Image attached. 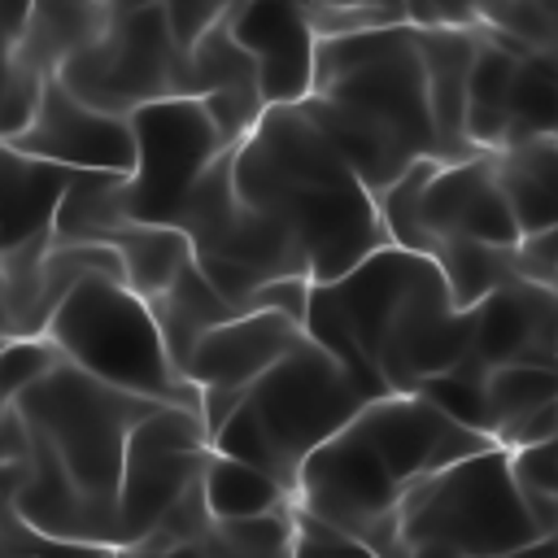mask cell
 Returning a JSON list of instances; mask_svg holds the SVG:
<instances>
[{"label":"cell","mask_w":558,"mask_h":558,"mask_svg":"<svg viewBox=\"0 0 558 558\" xmlns=\"http://www.w3.org/2000/svg\"><path fill=\"white\" fill-rule=\"evenodd\" d=\"M305 336L375 401L418 392L471 353V310H458L432 257L384 244L349 275L310 288Z\"/></svg>","instance_id":"1"},{"label":"cell","mask_w":558,"mask_h":558,"mask_svg":"<svg viewBox=\"0 0 558 558\" xmlns=\"http://www.w3.org/2000/svg\"><path fill=\"white\" fill-rule=\"evenodd\" d=\"M231 183L301 248L314 283L349 275L388 244L379 201L296 105L266 109L231 148Z\"/></svg>","instance_id":"2"},{"label":"cell","mask_w":558,"mask_h":558,"mask_svg":"<svg viewBox=\"0 0 558 558\" xmlns=\"http://www.w3.org/2000/svg\"><path fill=\"white\" fill-rule=\"evenodd\" d=\"M484 449H493V436L462 427L418 392H388L366 401L327 445L305 458L296 506L379 554L405 493Z\"/></svg>","instance_id":"3"},{"label":"cell","mask_w":558,"mask_h":558,"mask_svg":"<svg viewBox=\"0 0 558 558\" xmlns=\"http://www.w3.org/2000/svg\"><path fill=\"white\" fill-rule=\"evenodd\" d=\"M296 109L331 140L375 201L410 166L436 157L427 70L405 22L318 39L314 92Z\"/></svg>","instance_id":"4"},{"label":"cell","mask_w":558,"mask_h":558,"mask_svg":"<svg viewBox=\"0 0 558 558\" xmlns=\"http://www.w3.org/2000/svg\"><path fill=\"white\" fill-rule=\"evenodd\" d=\"M371 397L310 336L292 344L214 432V449L275 475L292 497L305 458L327 445Z\"/></svg>","instance_id":"5"},{"label":"cell","mask_w":558,"mask_h":558,"mask_svg":"<svg viewBox=\"0 0 558 558\" xmlns=\"http://www.w3.org/2000/svg\"><path fill=\"white\" fill-rule=\"evenodd\" d=\"M541 536L510 453L493 445L418 480L375 558H506Z\"/></svg>","instance_id":"6"},{"label":"cell","mask_w":558,"mask_h":558,"mask_svg":"<svg viewBox=\"0 0 558 558\" xmlns=\"http://www.w3.org/2000/svg\"><path fill=\"white\" fill-rule=\"evenodd\" d=\"M17 414L31 432H39L57 462L65 466L78 497L105 519L118 545V484H122V458L135 423L157 410V401L131 397L122 388H109L92 379L87 371L61 362L31 388L13 397Z\"/></svg>","instance_id":"7"},{"label":"cell","mask_w":558,"mask_h":558,"mask_svg":"<svg viewBox=\"0 0 558 558\" xmlns=\"http://www.w3.org/2000/svg\"><path fill=\"white\" fill-rule=\"evenodd\" d=\"M44 336L61 349L70 366L87 371L109 388H122L157 405L201 410V388L174 371L148 301L135 296L122 279H83L57 305Z\"/></svg>","instance_id":"8"},{"label":"cell","mask_w":558,"mask_h":558,"mask_svg":"<svg viewBox=\"0 0 558 558\" xmlns=\"http://www.w3.org/2000/svg\"><path fill=\"white\" fill-rule=\"evenodd\" d=\"M174 227L187 235L192 262L201 266L209 288L235 314H248L253 296L275 279H310L301 248L270 218H262L235 196L231 153H222L205 170Z\"/></svg>","instance_id":"9"},{"label":"cell","mask_w":558,"mask_h":558,"mask_svg":"<svg viewBox=\"0 0 558 558\" xmlns=\"http://www.w3.org/2000/svg\"><path fill=\"white\" fill-rule=\"evenodd\" d=\"M57 78L83 105L131 118L153 100L187 96V52L157 4H131L109 9L105 31L78 48Z\"/></svg>","instance_id":"10"},{"label":"cell","mask_w":558,"mask_h":558,"mask_svg":"<svg viewBox=\"0 0 558 558\" xmlns=\"http://www.w3.org/2000/svg\"><path fill=\"white\" fill-rule=\"evenodd\" d=\"M131 135H135V170L126 174L122 187V205L131 222L174 227L205 170L222 153H231L196 96H170L135 109Z\"/></svg>","instance_id":"11"},{"label":"cell","mask_w":558,"mask_h":558,"mask_svg":"<svg viewBox=\"0 0 558 558\" xmlns=\"http://www.w3.org/2000/svg\"><path fill=\"white\" fill-rule=\"evenodd\" d=\"M209 453H214V440H209L201 410L157 405L153 414H144L122 458L118 545H140L157 527V519L201 480Z\"/></svg>","instance_id":"12"},{"label":"cell","mask_w":558,"mask_h":558,"mask_svg":"<svg viewBox=\"0 0 558 558\" xmlns=\"http://www.w3.org/2000/svg\"><path fill=\"white\" fill-rule=\"evenodd\" d=\"M301 340H305V327L270 310L235 314L196 340L183 366V379L201 388V418L209 427V440L244 401V392Z\"/></svg>","instance_id":"13"},{"label":"cell","mask_w":558,"mask_h":558,"mask_svg":"<svg viewBox=\"0 0 558 558\" xmlns=\"http://www.w3.org/2000/svg\"><path fill=\"white\" fill-rule=\"evenodd\" d=\"M440 240H480L497 248H519V222L497 179V157L475 153L462 161H440L418 192V253L432 257Z\"/></svg>","instance_id":"14"},{"label":"cell","mask_w":558,"mask_h":558,"mask_svg":"<svg viewBox=\"0 0 558 558\" xmlns=\"http://www.w3.org/2000/svg\"><path fill=\"white\" fill-rule=\"evenodd\" d=\"M9 148L39 157V161H52L61 170H113V174L135 170L131 118L83 105L74 92H65L61 78L44 83V96H39L31 126L22 135H13Z\"/></svg>","instance_id":"15"},{"label":"cell","mask_w":558,"mask_h":558,"mask_svg":"<svg viewBox=\"0 0 558 558\" xmlns=\"http://www.w3.org/2000/svg\"><path fill=\"white\" fill-rule=\"evenodd\" d=\"M227 26L257 65L266 109L310 100L318 65V31L310 17V0H240Z\"/></svg>","instance_id":"16"},{"label":"cell","mask_w":558,"mask_h":558,"mask_svg":"<svg viewBox=\"0 0 558 558\" xmlns=\"http://www.w3.org/2000/svg\"><path fill=\"white\" fill-rule=\"evenodd\" d=\"M471 357L497 366L558 362V292L536 279H510L471 310Z\"/></svg>","instance_id":"17"},{"label":"cell","mask_w":558,"mask_h":558,"mask_svg":"<svg viewBox=\"0 0 558 558\" xmlns=\"http://www.w3.org/2000/svg\"><path fill=\"white\" fill-rule=\"evenodd\" d=\"M187 96H196L205 105V113L218 126L227 148H235L262 122L266 100H262L257 65L235 44L227 22H218L209 35H201L187 48Z\"/></svg>","instance_id":"18"},{"label":"cell","mask_w":558,"mask_h":558,"mask_svg":"<svg viewBox=\"0 0 558 558\" xmlns=\"http://www.w3.org/2000/svg\"><path fill=\"white\" fill-rule=\"evenodd\" d=\"M414 39H418L423 70H427L436 157L440 161L475 157L466 140V83H471V65L480 52V31H418L414 26Z\"/></svg>","instance_id":"19"},{"label":"cell","mask_w":558,"mask_h":558,"mask_svg":"<svg viewBox=\"0 0 558 558\" xmlns=\"http://www.w3.org/2000/svg\"><path fill=\"white\" fill-rule=\"evenodd\" d=\"M109 22V4H31L9 57L39 78H57L61 65L87 48Z\"/></svg>","instance_id":"20"},{"label":"cell","mask_w":558,"mask_h":558,"mask_svg":"<svg viewBox=\"0 0 558 558\" xmlns=\"http://www.w3.org/2000/svg\"><path fill=\"white\" fill-rule=\"evenodd\" d=\"M65 183H70V170H61L52 161H39V157H26L17 148L4 153V183H0V235H4V248L52 231V218H57Z\"/></svg>","instance_id":"21"},{"label":"cell","mask_w":558,"mask_h":558,"mask_svg":"<svg viewBox=\"0 0 558 558\" xmlns=\"http://www.w3.org/2000/svg\"><path fill=\"white\" fill-rule=\"evenodd\" d=\"M105 244L122 262V283L153 301L161 296L187 266H192V244L179 227H157V222H122L118 231L105 235Z\"/></svg>","instance_id":"22"},{"label":"cell","mask_w":558,"mask_h":558,"mask_svg":"<svg viewBox=\"0 0 558 558\" xmlns=\"http://www.w3.org/2000/svg\"><path fill=\"white\" fill-rule=\"evenodd\" d=\"M148 310H153V318H157L161 344H166V353H170V362H174L179 375H183V366H187L196 340H201L205 331H214L218 323L235 318V310L209 288V279L201 275L196 262H192L161 296H153Z\"/></svg>","instance_id":"23"},{"label":"cell","mask_w":558,"mask_h":558,"mask_svg":"<svg viewBox=\"0 0 558 558\" xmlns=\"http://www.w3.org/2000/svg\"><path fill=\"white\" fill-rule=\"evenodd\" d=\"M122 187H126V174H113V170H70V183H65L57 218H52V240L105 244L109 231L131 222L126 205H122Z\"/></svg>","instance_id":"24"},{"label":"cell","mask_w":558,"mask_h":558,"mask_svg":"<svg viewBox=\"0 0 558 558\" xmlns=\"http://www.w3.org/2000/svg\"><path fill=\"white\" fill-rule=\"evenodd\" d=\"M523 57L506 52L480 31V52L466 83V140L475 153H501L506 140V113H510V87Z\"/></svg>","instance_id":"25"},{"label":"cell","mask_w":558,"mask_h":558,"mask_svg":"<svg viewBox=\"0 0 558 558\" xmlns=\"http://www.w3.org/2000/svg\"><path fill=\"white\" fill-rule=\"evenodd\" d=\"M201 488H205V506L214 514V523H231V519H262V514H279L288 510L296 497L266 471L227 458V453H209L205 471H201Z\"/></svg>","instance_id":"26"},{"label":"cell","mask_w":558,"mask_h":558,"mask_svg":"<svg viewBox=\"0 0 558 558\" xmlns=\"http://www.w3.org/2000/svg\"><path fill=\"white\" fill-rule=\"evenodd\" d=\"M536 140H558V52H527L514 70L501 153Z\"/></svg>","instance_id":"27"},{"label":"cell","mask_w":558,"mask_h":558,"mask_svg":"<svg viewBox=\"0 0 558 558\" xmlns=\"http://www.w3.org/2000/svg\"><path fill=\"white\" fill-rule=\"evenodd\" d=\"M432 262L440 266L445 288L458 310H475L484 296H493L497 288L519 279L514 248H497V244H480V240H440L432 248Z\"/></svg>","instance_id":"28"},{"label":"cell","mask_w":558,"mask_h":558,"mask_svg":"<svg viewBox=\"0 0 558 558\" xmlns=\"http://www.w3.org/2000/svg\"><path fill=\"white\" fill-rule=\"evenodd\" d=\"M423 401H432L436 410H445L449 418H458L462 427H475L484 436H493V418H488V366H480L471 353L449 366L445 375H432L418 388Z\"/></svg>","instance_id":"29"},{"label":"cell","mask_w":558,"mask_h":558,"mask_svg":"<svg viewBox=\"0 0 558 558\" xmlns=\"http://www.w3.org/2000/svg\"><path fill=\"white\" fill-rule=\"evenodd\" d=\"M558 401V366H497L488 371V418H493V436L541 410V405H554Z\"/></svg>","instance_id":"30"},{"label":"cell","mask_w":558,"mask_h":558,"mask_svg":"<svg viewBox=\"0 0 558 558\" xmlns=\"http://www.w3.org/2000/svg\"><path fill=\"white\" fill-rule=\"evenodd\" d=\"M201 549L209 558H275L292 549V506L279 514H262V519H231V523H214L209 536L201 541Z\"/></svg>","instance_id":"31"},{"label":"cell","mask_w":558,"mask_h":558,"mask_svg":"<svg viewBox=\"0 0 558 558\" xmlns=\"http://www.w3.org/2000/svg\"><path fill=\"white\" fill-rule=\"evenodd\" d=\"M209 527H214V514H209V506H205V488H201V480L157 519V527L140 541V549H187V545H201L205 536H209Z\"/></svg>","instance_id":"32"},{"label":"cell","mask_w":558,"mask_h":558,"mask_svg":"<svg viewBox=\"0 0 558 558\" xmlns=\"http://www.w3.org/2000/svg\"><path fill=\"white\" fill-rule=\"evenodd\" d=\"M61 349L48 340V336H22V340H9L0 349V392L4 397H17L22 388H31L35 379H44L52 366H61Z\"/></svg>","instance_id":"33"},{"label":"cell","mask_w":558,"mask_h":558,"mask_svg":"<svg viewBox=\"0 0 558 558\" xmlns=\"http://www.w3.org/2000/svg\"><path fill=\"white\" fill-rule=\"evenodd\" d=\"M292 558H375V554L344 527H336L292 501Z\"/></svg>","instance_id":"34"},{"label":"cell","mask_w":558,"mask_h":558,"mask_svg":"<svg viewBox=\"0 0 558 558\" xmlns=\"http://www.w3.org/2000/svg\"><path fill=\"white\" fill-rule=\"evenodd\" d=\"M131 4H157L166 13V22H170V31H174L183 52L240 9V0H118L113 9H131Z\"/></svg>","instance_id":"35"},{"label":"cell","mask_w":558,"mask_h":558,"mask_svg":"<svg viewBox=\"0 0 558 558\" xmlns=\"http://www.w3.org/2000/svg\"><path fill=\"white\" fill-rule=\"evenodd\" d=\"M44 83L39 74H31L26 65H17L9 52H4V92H0V140L9 144L13 135H22L39 109V96H44Z\"/></svg>","instance_id":"36"},{"label":"cell","mask_w":558,"mask_h":558,"mask_svg":"<svg viewBox=\"0 0 558 558\" xmlns=\"http://www.w3.org/2000/svg\"><path fill=\"white\" fill-rule=\"evenodd\" d=\"M493 0H405V26L418 31H480Z\"/></svg>","instance_id":"37"},{"label":"cell","mask_w":558,"mask_h":558,"mask_svg":"<svg viewBox=\"0 0 558 558\" xmlns=\"http://www.w3.org/2000/svg\"><path fill=\"white\" fill-rule=\"evenodd\" d=\"M0 532L26 554V558H109V545H92V541H57V536H44L35 527H26L13 510L9 519L0 523Z\"/></svg>","instance_id":"38"},{"label":"cell","mask_w":558,"mask_h":558,"mask_svg":"<svg viewBox=\"0 0 558 558\" xmlns=\"http://www.w3.org/2000/svg\"><path fill=\"white\" fill-rule=\"evenodd\" d=\"M554 436H558V401H554V405H541V410H532V414H523V418H514V423H506V427L493 436V445H501L506 453H519V449L545 445V440H554Z\"/></svg>","instance_id":"39"},{"label":"cell","mask_w":558,"mask_h":558,"mask_svg":"<svg viewBox=\"0 0 558 558\" xmlns=\"http://www.w3.org/2000/svg\"><path fill=\"white\" fill-rule=\"evenodd\" d=\"M310 288H314V279H275V283H266V288L253 296L248 314H253V310H270V314H288L292 323H301V327H305Z\"/></svg>","instance_id":"40"},{"label":"cell","mask_w":558,"mask_h":558,"mask_svg":"<svg viewBox=\"0 0 558 558\" xmlns=\"http://www.w3.org/2000/svg\"><path fill=\"white\" fill-rule=\"evenodd\" d=\"M310 4H327V9H366V13H388V17L405 22V0H310Z\"/></svg>","instance_id":"41"},{"label":"cell","mask_w":558,"mask_h":558,"mask_svg":"<svg viewBox=\"0 0 558 558\" xmlns=\"http://www.w3.org/2000/svg\"><path fill=\"white\" fill-rule=\"evenodd\" d=\"M109 558H209L201 545H187V549H140V545H118L109 549Z\"/></svg>","instance_id":"42"},{"label":"cell","mask_w":558,"mask_h":558,"mask_svg":"<svg viewBox=\"0 0 558 558\" xmlns=\"http://www.w3.org/2000/svg\"><path fill=\"white\" fill-rule=\"evenodd\" d=\"M31 4H105V0H31Z\"/></svg>","instance_id":"43"},{"label":"cell","mask_w":558,"mask_h":558,"mask_svg":"<svg viewBox=\"0 0 558 558\" xmlns=\"http://www.w3.org/2000/svg\"><path fill=\"white\" fill-rule=\"evenodd\" d=\"M527 4H541V9H545L554 22H558V0H527Z\"/></svg>","instance_id":"44"},{"label":"cell","mask_w":558,"mask_h":558,"mask_svg":"<svg viewBox=\"0 0 558 558\" xmlns=\"http://www.w3.org/2000/svg\"><path fill=\"white\" fill-rule=\"evenodd\" d=\"M0 541H4V554H9V558H26V554H22V549H17V545H13L4 532H0Z\"/></svg>","instance_id":"45"},{"label":"cell","mask_w":558,"mask_h":558,"mask_svg":"<svg viewBox=\"0 0 558 558\" xmlns=\"http://www.w3.org/2000/svg\"><path fill=\"white\" fill-rule=\"evenodd\" d=\"M9 344V327H4V301H0V349Z\"/></svg>","instance_id":"46"},{"label":"cell","mask_w":558,"mask_h":558,"mask_svg":"<svg viewBox=\"0 0 558 558\" xmlns=\"http://www.w3.org/2000/svg\"><path fill=\"white\" fill-rule=\"evenodd\" d=\"M4 153H9V144L0 140V183H4Z\"/></svg>","instance_id":"47"},{"label":"cell","mask_w":558,"mask_h":558,"mask_svg":"<svg viewBox=\"0 0 558 558\" xmlns=\"http://www.w3.org/2000/svg\"><path fill=\"white\" fill-rule=\"evenodd\" d=\"M0 275H4V235H0Z\"/></svg>","instance_id":"48"},{"label":"cell","mask_w":558,"mask_h":558,"mask_svg":"<svg viewBox=\"0 0 558 558\" xmlns=\"http://www.w3.org/2000/svg\"><path fill=\"white\" fill-rule=\"evenodd\" d=\"M0 92H4V52H0Z\"/></svg>","instance_id":"49"},{"label":"cell","mask_w":558,"mask_h":558,"mask_svg":"<svg viewBox=\"0 0 558 558\" xmlns=\"http://www.w3.org/2000/svg\"><path fill=\"white\" fill-rule=\"evenodd\" d=\"M0 558H9V554H4V541H0Z\"/></svg>","instance_id":"50"},{"label":"cell","mask_w":558,"mask_h":558,"mask_svg":"<svg viewBox=\"0 0 558 558\" xmlns=\"http://www.w3.org/2000/svg\"><path fill=\"white\" fill-rule=\"evenodd\" d=\"M275 558H292V549H288V554H275Z\"/></svg>","instance_id":"51"},{"label":"cell","mask_w":558,"mask_h":558,"mask_svg":"<svg viewBox=\"0 0 558 558\" xmlns=\"http://www.w3.org/2000/svg\"><path fill=\"white\" fill-rule=\"evenodd\" d=\"M105 4H109V9H113V4H118V0H105Z\"/></svg>","instance_id":"52"}]
</instances>
